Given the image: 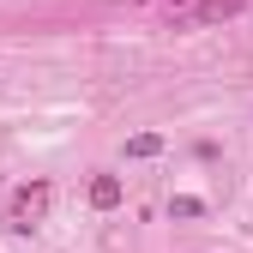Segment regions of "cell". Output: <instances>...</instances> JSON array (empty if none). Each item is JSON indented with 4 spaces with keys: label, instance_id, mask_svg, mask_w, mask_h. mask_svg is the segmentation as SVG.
Here are the masks:
<instances>
[{
    "label": "cell",
    "instance_id": "1",
    "mask_svg": "<svg viewBox=\"0 0 253 253\" xmlns=\"http://www.w3.org/2000/svg\"><path fill=\"white\" fill-rule=\"evenodd\" d=\"M48 199H54V187H48V181H24L18 193H12V205H6L12 229H30V223H42V217H48Z\"/></svg>",
    "mask_w": 253,
    "mask_h": 253
},
{
    "label": "cell",
    "instance_id": "3",
    "mask_svg": "<svg viewBox=\"0 0 253 253\" xmlns=\"http://www.w3.org/2000/svg\"><path fill=\"white\" fill-rule=\"evenodd\" d=\"M90 205H97V211H115L121 205V175H97V181H90Z\"/></svg>",
    "mask_w": 253,
    "mask_h": 253
},
{
    "label": "cell",
    "instance_id": "4",
    "mask_svg": "<svg viewBox=\"0 0 253 253\" xmlns=\"http://www.w3.org/2000/svg\"><path fill=\"white\" fill-rule=\"evenodd\" d=\"M163 151V133H133L126 139V157H157Z\"/></svg>",
    "mask_w": 253,
    "mask_h": 253
},
{
    "label": "cell",
    "instance_id": "2",
    "mask_svg": "<svg viewBox=\"0 0 253 253\" xmlns=\"http://www.w3.org/2000/svg\"><path fill=\"white\" fill-rule=\"evenodd\" d=\"M247 6V0H187V6H175V24H217V18H235Z\"/></svg>",
    "mask_w": 253,
    "mask_h": 253
}]
</instances>
